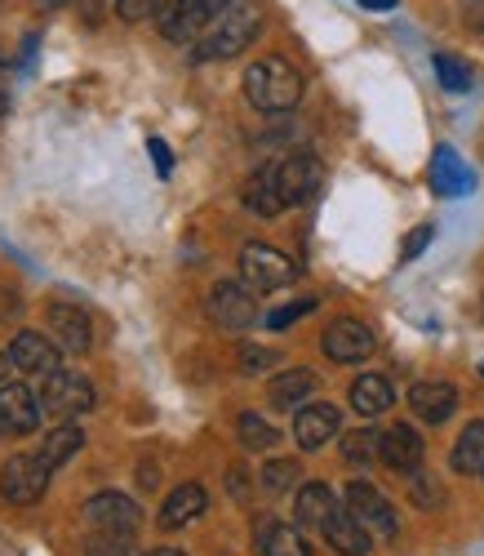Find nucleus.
<instances>
[{"mask_svg":"<svg viewBox=\"0 0 484 556\" xmlns=\"http://www.w3.org/2000/svg\"><path fill=\"white\" fill-rule=\"evenodd\" d=\"M245 99L258 108V112H289L298 108L303 99V76L298 67H289L284 59H258L250 72H245Z\"/></svg>","mask_w":484,"mask_h":556,"instance_id":"obj_1","label":"nucleus"},{"mask_svg":"<svg viewBox=\"0 0 484 556\" xmlns=\"http://www.w3.org/2000/svg\"><path fill=\"white\" fill-rule=\"evenodd\" d=\"M258 31H263V10H258V5H250V0H235L231 10H222L218 27L196 45V59H201V63L235 59L240 50H250Z\"/></svg>","mask_w":484,"mask_h":556,"instance_id":"obj_2","label":"nucleus"},{"mask_svg":"<svg viewBox=\"0 0 484 556\" xmlns=\"http://www.w3.org/2000/svg\"><path fill=\"white\" fill-rule=\"evenodd\" d=\"M50 463H44L40 454H14L5 468H0V498L14 503V507H31L44 498V490H50Z\"/></svg>","mask_w":484,"mask_h":556,"instance_id":"obj_3","label":"nucleus"},{"mask_svg":"<svg viewBox=\"0 0 484 556\" xmlns=\"http://www.w3.org/2000/svg\"><path fill=\"white\" fill-rule=\"evenodd\" d=\"M240 281H245L254 294H271V290L294 281V263H289V254H280L276 245L250 241L240 250Z\"/></svg>","mask_w":484,"mask_h":556,"instance_id":"obj_4","label":"nucleus"},{"mask_svg":"<svg viewBox=\"0 0 484 556\" xmlns=\"http://www.w3.org/2000/svg\"><path fill=\"white\" fill-rule=\"evenodd\" d=\"M205 312H209V320L218 330L240 334V330H250L258 320V299H254V290L245 281H218L209 290V299H205Z\"/></svg>","mask_w":484,"mask_h":556,"instance_id":"obj_5","label":"nucleus"},{"mask_svg":"<svg viewBox=\"0 0 484 556\" xmlns=\"http://www.w3.org/2000/svg\"><path fill=\"white\" fill-rule=\"evenodd\" d=\"M320 348H324V356L337 361V365H356V361H369V356H373L378 339H373V330L365 326V320H356V316H337L333 326H324Z\"/></svg>","mask_w":484,"mask_h":556,"instance_id":"obj_6","label":"nucleus"},{"mask_svg":"<svg viewBox=\"0 0 484 556\" xmlns=\"http://www.w3.org/2000/svg\"><path fill=\"white\" fill-rule=\"evenodd\" d=\"M209 18H214L209 0H161L156 5V27L174 45H191L209 27Z\"/></svg>","mask_w":484,"mask_h":556,"instance_id":"obj_7","label":"nucleus"},{"mask_svg":"<svg viewBox=\"0 0 484 556\" xmlns=\"http://www.w3.org/2000/svg\"><path fill=\"white\" fill-rule=\"evenodd\" d=\"M347 507H352L356 521H360L373 539H396V530H400L396 507L386 503V494H382L378 485H369V481H352V485H347Z\"/></svg>","mask_w":484,"mask_h":556,"instance_id":"obj_8","label":"nucleus"},{"mask_svg":"<svg viewBox=\"0 0 484 556\" xmlns=\"http://www.w3.org/2000/svg\"><path fill=\"white\" fill-rule=\"evenodd\" d=\"M276 182H280L284 210L289 205H307L320 192V182H324V165L316 156H307V152L284 156V161H276Z\"/></svg>","mask_w":484,"mask_h":556,"instance_id":"obj_9","label":"nucleus"},{"mask_svg":"<svg viewBox=\"0 0 484 556\" xmlns=\"http://www.w3.org/2000/svg\"><path fill=\"white\" fill-rule=\"evenodd\" d=\"M40 401H44V414H59V419H72V414L93 409V388H89V379H80V375H76V369H59V375L44 379Z\"/></svg>","mask_w":484,"mask_h":556,"instance_id":"obj_10","label":"nucleus"},{"mask_svg":"<svg viewBox=\"0 0 484 556\" xmlns=\"http://www.w3.org/2000/svg\"><path fill=\"white\" fill-rule=\"evenodd\" d=\"M40 419H44V401L27 383H0V428L27 437L40 428Z\"/></svg>","mask_w":484,"mask_h":556,"instance_id":"obj_11","label":"nucleus"},{"mask_svg":"<svg viewBox=\"0 0 484 556\" xmlns=\"http://www.w3.org/2000/svg\"><path fill=\"white\" fill-rule=\"evenodd\" d=\"M85 521L93 530H120V534H133L142 526V507L129 498V494H116V490H103L85 503Z\"/></svg>","mask_w":484,"mask_h":556,"instance_id":"obj_12","label":"nucleus"},{"mask_svg":"<svg viewBox=\"0 0 484 556\" xmlns=\"http://www.w3.org/2000/svg\"><path fill=\"white\" fill-rule=\"evenodd\" d=\"M10 365H18L23 375L50 379V375H59V369H63V356H59V348L44 339V334H36V330H18V334L10 339Z\"/></svg>","mask_w":484,"mask_h":556,"instance_id":"obj_13","label":"nucleus"},{"mask_svg":"<svg viewBox=\"0 0 484 556\" xmlns=\"http://www.w3.org/2000/svg\"><path fill=\"white\" fill-rule=\"evenodd\" d=\"M337 432H343V414H337V405H329V401L303 405L298 419H294V441L303 450H324Z\"/></svg>","mask_w":484,"mask_h":556,"instance_id":"obj_14","label":"nucleus"},{"mask_svg":"<svg viewBox=\"0 0 484 556\" xmlns=\"http://www.w3.org/2000/svg\"><path fill=\"white\" fill-rule=\"evenodd\" d=\"M44 320H50V334L63 343V352H76V356L89 352L93 330H89V312H85V307L54 299L50 307H44Z\"/></svg>","mask_w":484,"mask_h":556,"instance_id":"obj_15","label":"nucleus"},{"mask_svg":"<svg viewBox=\"0 0 484 556\" xmlns=\"http://www.w3.org/2000/svg\"><path fill=\"white\" fill-rule=\"evenodd\" d=\"M422 454H426V445H422V437H418L409 424L382 428V454H378V463H386L392 472L413 477V472L422 468Z\"/></svg>","mask_w":484,"mask_h":556,"instance_id":"obj_16","label":"nucleus"},{"mask_svg":"<svg viewBox=\"0 0 484 556\" xmlns=\"http://www.w3.org/2000/svg\"><path fill=\"white\" fill-rule=\"evenodd\" d=\"M324 543L337 552V556H369V547H373V534L356 521V513H352V507L343 503V507H337V513L324 521Z\"/></svg>","mask_w":484,"mask_h":556,"instance_id":"obj_17","label":"nucleus"},{"mask_svg":"<svg viewBox=\"0 0 484 556\" xmlns=\"http://www.w3.org/2000/svg\"><path fill=\"white\" fill-rule=\"evenodd\" d=\"M431 188L441 197H467L475 188V174L467 169V161L454 148H435V156H431Z\"/></svg>","mask_w":484,"mask_h":556,"instance_id":"obj_18","label":"nucleus"},{"mask_svg":"<svg viewBox=\"0 0 484 556\" xmlns=\"http://www.w3.org/2000/svg\"><path fill=\"white\" fill-rule=\"evenodd\" d=\"M209 507V494H205V485H196V481H182L169 498H165V507H161V526L165 530H182V526H191L201 513Z\"/></svg>","mask_w":484,"mask_h":556,"instance_id":"obj_19","label":"nucleus"},{"mask_svg":"<svg viewBox=\"0 0 484 556\" xmlns=\"http://www.w3.org/2000/svg\"><path fill=\"white\" fill-rule=\"evenodd\" d=\"M409 405H413V414L422 424H445L458 409V388L454 383H413Z\"/></svg>","mask_w":484,"mask_h":556,"instance_id":"obj_20","label":"nucleus"},{"mask_svg":"<svg viewBox=\"0 0 484 556\" xmlns=\"http://www.w3.org/2000/svg\"><path fill=\"white\" fill-rule=\"evenodd\" d=\"M337 507H343V503L333 498V490H329L324 481H311V485L298 490L294 521H298V530H324V521L337 513Z\"/></svg>","mask_w":484,"mask_h":556,"instance_id":"obj_21","label":"nucleus"},{"mask_svg":"<svg viewBox=\"0 0 484 556\" xmlns=\"http://www.w3.org/2000/svg\"><path fill=\"white\" fill-rule=\"evenodd\" d=\"M316 388H320V379L311 375V369H284V375H276L267 383V401L276 409H298L307 396H316Z\"/></svg>","mask_w":484,"mask_h":556,"instance_id":"obj_22","label":"nucleus"},{"mask_svg":"<svg viewBox=\"0 0 484 556\" xmlns=\"http://www.w3.org/2000/svg\"><path fill=\"white\" fill-rule=\"evenodd\" d=\"M245 205L258 214V218H276L284 210L280 201V182H276V161H267L263 169H254L250 188H245Z\"/></svg>","mask_w":484,"mask_h":556,"instance_id":"obj_23","label":"nucleus"},{"mask_svg":"<svg viewBox=\"0 0 484 556\" xmlns=\"http://www.w3.org/2000/svg\"><path fill=\"white\" fill-rule=\"evenodd\" d=\"M392 405H396V392H392V383H386L382 375H360L352 383V409L365 414V419H373V414H386Z\"/></svg>","mask_w":484,"mask_h":556,"instance_id":"obj_24","label":"nucleus"},{"mask_svg":"<svg viewBox=\"0 0 484 556\" xmlns=\"http://www.w3.org/2000/svg\"><path fill=\"white\" fill-rule=\"evenodd\" d=\"M449 463H454V472H462V477H480L484 472V419H471L462 428V437L454 441Z\"/></svg>","mask_w":484,"mask_h":556,"instance_id":"obj_25","label":"nucleus"},{"mask_svg":"<svg viewBox=\"0 0 484 556\" xmlns=\"http://www.w3.org/2000/svg\"><path fill=\"white\" fill-rule=\"evenodd\" d=\"M258 552H263V556H311L303 530H298V526H280V521H263V530H258Z\"/></svg>","mask_w":484,"mask_h":556,"instance_id":"obj_26","label":"nucleus"},{"mask_svg":"<svg viewBox=\"0 0 484 556\" xmlns=\"http://www.w3.org/2000/svg\"><path fill=\"white\" fill-rule=\"evenodd\" d=\"M85 445V432L76 424H59L54 432H44V445H40V458L50 463V468H63L67 458H76V450Z\"/></svg>","mask_w":484,"mask_h":556,"instance_id":"obj_27","label":"nucleus"},{"mask_svg":"<svg viewBox=\"0 0 484 556\" xmlns=\"http://www.w3.org/2000/svg\"><path fill=\"white\" fill-rule=\"evenodd\" d=\"M382 454V432L378 428H356L343 437V458L352 468H369V463Z\"/></svg>","mask_w":484,"mask_h":556,"instance_id":"obj_28","label":"nucleus"},{"mask_svg":"<svg viewBox=\"0 0 484 556\" xmlns=\"http://www.w3.org/2000/svg\"><path fill=\"white\" fill-rule=\"evenodd\" d=\"M235 428H240V445H245V450H271L280 441V432L267 419H258V414H240Z\"/></svg>","mask_w":484,"mask_h":556,"instance_id":"obj_29","label":"nucleus"},{"mask_svg":"<svg viewBox=\"0 0 484 556\" xmlns=\"http://www.w3.org/2000/svg\"><path fill=\"white\" fill-rule=\"evenodd\" d=\"M431 63H435V76H441V85L449 89V94H467V89H471V67H467L462 59H454V54H435Z\"/></svg>","mask_w":484,"mask_h":556,"instance_id":"obj_30","label":"nucleus"},{"mask_svg":"<svg viewBox=\"0 0 484 556\" xmlns=\"http://www.w3.org/2000/svg\"><path fill=\"white\" fill-rule=\"evenodd\" d=\"M85 556H133V543L120 530H93L85 539Z\"/></svg>","mask_w":484,"mask_h":556,"instance_id":"obj_31","label":"nucleus"},{"mask_svg":"<svg viewBox=\"0 0 484 556\" xmlns=\"http://www.w3.org/2000/svg\"><path fill=\"white\" fill-rule=\"evenodd\" d=\"M298 463L294 458H276V463H267L263 468V485L271 490V494H280V490H289V485H298Z\"/></svg>","mask_w":484,"mask_h":556,"instance_id":"obj_32","label":"nucleus"},{"mask_svg":"<svg viewBox=\"0 0 484 556\" xmlns=\"http://www.w3.org/2000/svg\"><path fill=\"white\" fill-rule=\"evenodd\" d=\"M276 361H280L276 348H258V343H245V348H240V369H245V375H263V369H271Z\"/></svg>","mask_w":484,"mask_h":556,"instance_id":"obj_33","label":"nucleus"},{"mask_svg":"<svg viewBox=\"0 0 484 556\" xmlns=\"http://www.w3.org/2000/svg\"><path fill=\"white\" fill-rule=\"evenodd\" d=\"M409 494H413V503H418V507H441V498H445V490L435 485V481H431L422 468L409 477Z\"/></svg>","mask_w":484,"mask_h":556,"instance_id":"obj_34","label":"nucleus"},{"mask_svg":"<svg viewBox=\"0 0 484 556\" xmlns=\"http://www.w3.org/2000/svg\"><path fill=\"white\" fill-rule=\"evenodd\" d=\"M311 307H316L311 299H298V303H284V307H276V312L267 316V330H289V326H294V320H303Z\"/></svg>","mask_w":484,"mask_h":556,"instance_id":"obj_35","label":"nucleus"},{"mask_svg":"<svg viewBox=\"0 0 484 556\" xmlns=\"http://www.w3.org/2000/svg\"><path fill=\"white\" fill-rule=\"evenodd\" d=\"M156 5H161V0H116V14L125 23H142L148 14H156Z\"/></svg>","mask_w":484,"mask_h":556,"instance_id":"obj_36","label":"nucleus"},{"mask_svg":"<svg viewBox=\"0 0 484 556\" xmlns=\"http://www.w3.org/2000/svg\"><path fill=\"white\" fill-rule=\"evenodd\" d=\"M431 237H435V231H431V223L413 227V231H409V237H405V250H400V254H405V263H413V258H418V254H422V250L431 245Z\"/></svg>","mask_w":484,"mask_h":556,"instance_id":"obj_37","label":"nucleus"},{"mask_svg":"<svg viewBox=\"0 0 484 556\" xmlns=\"http://www.w3.org/2000/svg\"><path fill=\"white\" fill-rule=\"evenodd\" d=\"M462 23L471 31H484V0H462Z\"/></svg>","mask_w":484,"mask_h":556,"instance_id":"obj_38","label":"nucleus"},{"mask_svg":"<svg viewBox=\"0 0 484 556\" xmlns=\"http://www.w3.org/2000/svg\"><path fill=\"white\" fill-rule=\"evenodd\" d=\"M152 161H156V169H161V178H169V169H174V156H169V148L161 143V138H152Z\"/></svg>","mask_w":484,"mask_h":556,"instance_id":"obj_39","label":"nucleus"},{"mask_svg":"<svg viewBox=\"0 0 484 556\" xmlns=\"http://www.w3.org/2000/svg\"><path fill=\"white\" fill-rule=\"evenodd\" d=\"M0 290H5V286H0ZM14 312H18V294L10 290L5 299H0V316H14Z\"/></svg>","mask_w":484,"mask_h":556,"instance_id":"obj_40","label":"nucleus"},{"mask_svg":"<svg viewBox=\"0 0 484 556\" xmlns=\"http://www.w3.org/2000/svg\"><path fill=\"white\" fill-rule=\"evenodd\" d=\"M360 5H365V10H392L396 0H360Z\"/></svg>","mask_w":484,"mask_h":556,"instance_id":"obj_41","label":"nucleus"},{"mask_svg":"<svg viewBox=\"0 0 484 556\" xmlns=\"http://www.w3.org/2000/svg\"><path fill=\"white\" fill-rule=\"evenodd\" d=\"M10 116V99H5V89H0V121Z\"/></svg>","mask_w":484,"mask_h":556,"instance_id":"obj_42","label":"nucleus"},{"mask_svg":"<svg viewBox=\"0 0 484 556\" xmlns=\"http://www.w3.org/2000/svg\"><path fill=\"white\" fill-rule=\"evenodd\" d=\"M148 556H182V552H174V547H156V552H148Z\"/></svg>","mask_w":484,"mask_h":556,"instance_id":"obj_43","label":"nucleus"},{"mask_svg":"<svg viewBox=\"0 0 484 556\" xmlns=\"http://www.w3.org/2000/svg\"><path fill=\"white\" fill-rule=\"evenodd\" d=\"M5 365H10V361H5V356H0V383H5Z\"/></svg>","mask_w":484,"mask_h":556,"instance_id":"obj_44","label":"nucleus"},{"mask_svg":"<svg viewBox=\"0 0 484 556\" xmlns=\"http://www.w3.org/2000/svg\"><path fill=\"white\" fill-rule=\"evenodd\" d=\"M0 63H5V54H0Z\"/></svg>","mask_w":484,"mask_h":556,"instance_id":"obj_45","label":"nucleus"},{"mask_svg":"<svg viewBox=\"0 0 484 556\" xmlns=\"http://www.w3.org/2000/svg\"><path fill=\"white\" fill-rule=\"evenodd\" d=\"M0 432H5V428H0Z\"/></svg>","mask_w":484,"mask_h":556,"instance_id":"obj_46","label":"nucleus"},{"mask_svg":"<svg viewBox=\"0 0 484 556\" xmlns=\"http://www.w3.org/2000/svg\"><path fill=\"white\" fill-rule=\"evenodd\" d=\"M480 477H484V472H480Z\"/></svg>","mask_w":484,"mask_h":556,"instance_id":"obj_47","label":"nucleus"}]
</instances>
